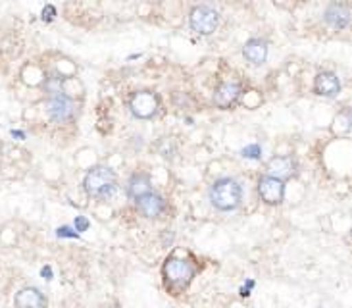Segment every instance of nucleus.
I'll use <instances>...</instances> for the list:
<instances>
[{
  "label": "nucleus",
  "mask_w": 352,
  "mask_h": 308,
  "mask_svg": "<svg viewBox=\"0 0 352 308\" xmlns=\"http://www.w3.org/2000/svg\"><path fill=\"white\" fill-rule=\"evenodd\" d=\"M210 201L221 212L235 210L243 201V187L231 177H221L210 189Z\"/></svg>",
  "instance_id": "f257e3e1"
},
{
  "label": "nucleus",
  "mask_w": 352,
  "mask_h": 308,
  "mask_svg": "<svg viewBox=\"0 0 352 308\" xmlns=\"http://www.w3.org/2000/svg\"><path fill=\"white\" fill-rule=\"evenodd\" d=\"M83 189L93 199H106L116 191V173L108 166H95L85 175Z\"/></svg>",
  "instance_id": "f03ea898"
},
{
  "label": "nucleus",
  "mask_w": 352,
  "mask_h": 308,
  "mask_svg": "<svg viewBox=\"0 0 352 308\" xmlns=\"http://www.w3.org/2000/svg\"><path fill=\"white\" fill-rule=\"evenodd\" d=\"M162 274L168 287L175 289V291H183L192 281L195 274H197V268H195V264L190 260L172 256V258L166 260Z\"/></svg>",
  "instance_id": "7ed1b4c3"
},
{
  "label": "nucleus",
  "mask_w": 352,
  "mask_h": 308,
  "mask_svg": "<svg viewBox=\"0 0 352 308\" xmlns=\"http://www.w3.org/2000/svg\"><path fill=\"white\" fill-rule=\"evenodd\" d=\"M189 23L195 33H199V35H212L218 29L219 23L218 10H214L212 6H206V4L195 6V8L190 10Z\"/></svg>",
  "instance_id": "20e7f679"
},
{
  "label": "nucleus",
  "mask_w": 352,
  "mask_h": 308,
  "mask_svg": "<svg viewBox=\"0 0 352 308\" xmlns=\"http://www.w3.org/2000/svg\"><path fill=\"white\" fill-rule=\"evenodd\" d=\"M158 106H160V100H158V95L153 91H139L129 100V110L137 120L154 118L158 112Z\"/></svg>",
  "instance_id": "39448f33"
},
{
  "label": "nucleus",
  "mask_w": 352,
  "mask_h": 308,
  "mask_svg": "<svg viewBox=\"0 0 352 308\" xmlns=\"http://www.w3.org/2000/svg\"><path fill=\"white\" fill-rule=\"evenodd\" d=\"M48 114L58 124L72 122L77 114V106L66 93H60V95L48 96Z\"/></svg>",
  "instance_id": "423d86ee"
},
{
  "label": "nucleus",
  "mask_w": 352,
  "mask_h": 308,
  "mask_svg": "<svg viewBox=\"0 0 352 308\" xmlns=\"http://www.w3.org/2000/svg\"><path fill=\"white\" fill-rule=\"evenodd\" d=\"M258 195L266 204H279L285 197V183L272 175H262L258 179Z\"/></svg>",
  "instance_id": "0eeeda50"
},
{
  "label": "nucleus",
  "mask_w": 352,
  "mask_h": 308,
  "mask_svg": "<svg viewBox=\"0 0 352 308\" xmlns=\"http://www.w3.org/2000/svg\"><path fill=\"white\" fill-rule=\"evenodd\" d=\"M296 170H298V164L293 156H274L267 162V175H272V177H276L283 183L289 177H295Z\"/></svg>",
  "instance_id": "6e6552de"
},
{
  "label": "nucleus",
  "mask_w": 352,
  "mask_h": 308,
  "mask_svg": "<svg viewBox=\"0 0 352 308\" xmlns=\"http://www.w3.org/2000/svg\"><path fill=\"white\" fill-rule=\"evenodd\" d=\"M47 297L38 287L19 289L14 297V307L16 308H47Z\"/></svg>",
  "instance_id": "1a4fd4ad"
},
{
  "label": "nucleus",
  "mask_w": 352,
  "mask_h": 308,
  "mask_svg": "<svg viewBox=\"0 0 352 308\" xmlns=\"http://www.w3.org/2000/svg\"><path fill=\"white\" fill-rule=\"evenodd\" d=\"M241 93H243V89H241L239 83H235V81H221L214 91V102H216V106L226 110V108H231L237 102Z\"/></svg>",
  "instance_id": "9d476101"
},
{
  "label": "nucleus",
  "mask_w": 352,
  "mask_h": 308,
  "mask_svg": "<svg viewBox=\"0 0 352 308\" xmlns=\"http://www.w3.org/2000/svg\"><path fill=\"white\" fill-rule=\"evenodd\" d=\"M135 202H137V208H139V212L143 214L144 218H158L166 210V201L158 192L154 191L146 192V195H143L141 199H137Z\"/></svg>",
  "instance_id": "9b49d317"
},
{
  "label": "nucleus",
  "mask_w": 352,
  "mask_h": 308,
  "mask_svg": "<svg viewBox=\"0 0 352 308\" xmlns=\"http://www.w3.org/2000/svg\"><path fill=\"white\" fill-rule=\"evenodd\" d=\"M341 91V81L335 76L333 72H320L314 79V93L320 96H331L339 95Z\"/></svg>",
  "instance_id": "f8f14e48"
},
{
  "label": "nucleus",
  "mask_w": 352,
  "mask_h": 308,
  "mask_svg": "<svg viewBox=\"0 0 352 308\" xmlns=\"http://www.w3.org/2000/svg\"><path fill=\"white\" fill-rule=\"evenodd\" d=\"M325 21L337 29L346 28L349 21H351L349 4H344V2H333V4H329L327 10H325Z\"/></svg>",
  "instance_id": "ddd939ff"
},
{
  "label": "nucleus",
  "mask_w": 352,
  "mask_h": 308,
  "mask_svg": "<svg viewBox=\"0 0 352 308\" xmlns=\"http://www.w3.org/2000/svg\"><path fill=\"white\" fill-rule=\"evenodd\" d=\"M243 54L252 66H262L267 58V43L264 38H250L243 48Z\"/></svg>",
  "instance_id": "4468645a"
},
{
  "label": "nucleus",
  "mask_w": 352,
  "mask_h": 308,
  "mask_svg": "<svg viewBox=\"0 0 352 308\" xmlns=\"http://www.w3.org/2000/svg\"><path fill=\"white\" fill-rule=\"evenodd\" d=\"M151 185H153V183H151V175H148V173H133L129 183H127V195L137 201V199H141L143 195L153 191Z\"/></svg>",
  "instance_id": "2eb2a0df"
},
{
  "label": "nucleus",
  "mask_w": 352,
  "mask_h": 308,
  "mask_svg": "<svg viewBox=\"0 0 352 308\" xmlns=\"http://www.w3.org/2000/svg\"><path fill=\"white\" fill-rule=\"evenodd\" d=\"M43 87H45V91L48 93V96H54V95H60V93H64V77L58 76V74H50V76L45 79V83H43Z\"/></svg>",
  "instance_id": "dca6fc26"
},
{
  "label": "nucleus",
  "mask_w": 352,
  "mask_h": 308,
  "mask_svg": "<svg viewBox=\"0 0 352 308\" xmlns=\"http://www.w3.org/2000/svg\"><path fill=\"white\" fill-rule=\"evenodd\" d=\"M243 156H245V158H260V156H262V148H260V144H250V146H245V148H243Z\"/></svg>",
  "instance_id": "f3484780"
},
{
  "label": "nucleus",
  "mask_w": 352,
  "mask_h": 308,
  "mask_svg": "<svg viewBox=\"0 0 352 308\" xmlns=\"http://www.w3.org/2000/svg\"><path fill=\"white\" fill-rule=\"evenodd\" d=\"M74 226H76V231H79V233H81V231H87V230H89V226H91V221L87 220L85 216H77V218H76V223H74Z\"/></svg>",
  "instance_id": "a211bd4d"
},
{
  "label": "nucleus",
  "mask_w": 352,
  "mask_h": 308,
  "mask_svg": "<svg viewBox=\"0 0 352 308\" xmlns=\"http://www.w3.org/2000/svg\"><path fill=\"white\" fill-rule=\"evenodd\" d=\"M54 16H56V8H54V6H50V4L45 6V10H43V19H45V21H52Z\"/></svg>",
  "instance_id": "6ab92c4d"
},
{
  "label": "nucleus",
  "mask_w": 352,
  "mask_h": 308,
  "mask_svg": "<svg viewBox=\"0 0 352 308\" xmlns=\"http://www.w3.org/2000/svg\"><path fill=\"white\" fill-rule=\"evenodd\" d=\"M56 235L58 237H79V233H77V231L69 230V228H66V226H64V228H60V230L56 231Z\"/></svg>",
  "instance_id": "aec40b11"
},
{
  "label": "nucleus",
  "mask_w": 352,
  "mask_h": 308,
  "mask_svg": "<svg viewBox=\"0 0 352 308\" xmlns=\"http://www.w3.org/2000/svg\"><path fill=\"white\" fill-rule=\"evenodd\" d=\"M41 276L50 281V279H52V268H50V266H45V268L41 270Z\"/></svg>",
  "instance_id": "412c9836"
},
{
  "label": "nucleus",
  "mask_w": 352,
  "mask_h": 308,
  "mask_svg": "<svg viewBox=\"0 0 352 308\" xmlns=\"http://www.w3.org/2000/svg\"><path fill=\"white\" fill-rule=\"evenodd\" d=\"M248 295H250V289L241 287V297H248Z\"/></svg>",
  "instance_id": "4be33fe9"
},
{
  "label": "nucleus",
  "mask_w": 352,
  "mask_h": 308,
  "mask_svg": "<svg viewBox=\"0 0 352 308\" xmlns=\"http://www.w3.org/2000/svg\"><path fill=\"white\" fill-rule=\"evenodd\" d=\"M12 135H14V137H19V139H23V137H25L23 131H12Z\"/></svg>",
  "instance_id": "5701e85b"
}]
</instances>
